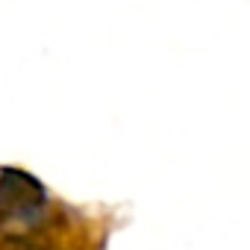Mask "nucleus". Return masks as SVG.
Instances as JSON below:
<instances>
[{
  "label": "nucleus",
  "mask_w": 250,
  "mask_h": 250,
  "mask_svg": "<svg viewBox=\"0 0 250 250\" xmlns=\"http://www.w3.org/2000/svg\"><path fill=\"white\" fill-rule=\"evenodd\" d=\"M47 215L44 186L18 168L0 171V232L6 238H21L24 229H33Z\"/></svg>",
  "instance_id": "f257e3e1"
}]
</instances>
